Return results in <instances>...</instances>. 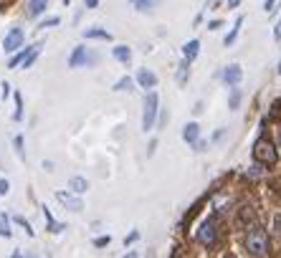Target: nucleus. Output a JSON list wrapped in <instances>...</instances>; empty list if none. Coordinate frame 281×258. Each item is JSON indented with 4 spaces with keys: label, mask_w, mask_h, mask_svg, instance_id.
I'll use <instances>...</instances> for the list:
<instances>
[{
    "label": "nucleus",
    "mask_w": 281,
    "mask_h": 258,
    "mask_svg": "<svg viewBox=\"0 0 281 258\" xmlns=\"http://www.w3.org/2000/svg\"><path fill=\"white\" fill-rule=\"evenodd\" d=\"M274 228H276V233L281 235V215H276V218H274Z\"/></svg>",
    "instance_id": "f704fd0d"
},
{
    "label": "nucleus",
    "mask_w": 281,
    "mask_h": 258,
    "mask_svg": "<svg viewBox=\"0 0 281 258\" xmlns=\"http://www.w3.org/2000/svg\"><path fill=\"white\" fill-rule=\"evenodd\" d=\"M198 53H200V41H187V43L183 46V56H185L187 61H193Z\"/></svg>",
    "instance_id": "2eb2a0df"
},
{
    "label": "nucleus",
    "mask_w": 281,
    "mask_h": 258,
    "mask_svg": "<svg viewBox=\"0 0 281 258\" xmlns=\"http://www.w3.org/2000/svg\"><path fill=\"white\" fill-rule=\"evenodd\" d=\"M13 119H16V121L23 119V96L21 94H16V114H13Z\"/></svg>",
    "instance_id": "b1692460"
},
{
    "label": "nucleus",
    "mask_w": 281,
    "mask_h": 258,
    "mask_svg": "<svg viewBox=\"0 0 281 258\" xmlns=\"http://www.w3.org/2000/svg\"><path fill=\"white\" fill-rule=\"evenodd\" d=\"M89 64V53H86V46H76L69 58V66L71 69H79V66H86Z\"/></svg>",
    "instance_id": "6e6552de"
},
{
    "label": "nucleus",
    "mask_w": 281,
    "mask_h": 258,
    "mask_svg": "<svg viewBox=\"0 0 281 258\" xmlns=\"http://www.w3.org/2000/svg\"><path fill=\"white\" fill-rule=\"evenodd\" d=\"M84 38H99V41H112V33L107 28H84Z\"/></svg>",
    "instance_id": "f8f14e48"
},
{
    "label": "nucleus",
    "mask_w": 281,
    "mask_h": 258,
    "mask_svg": "<svg viewBox=\"0 0 281 258\" xmlns=\"http://www.w3.org/2000/svg\"><path fill=\"white\" fill-rule=\"evenodd\" d=\"M198 137H200V127L195 124V121H190V124L183 127V140H185L187 144H195Z\"/></svg>",
    "instance_id": "9d476101"
},
{
    "label": "nucleus",
    "mask_w": 281,
    "mask_h": 258,
    "mask_svg": "<svg viewBox=\"0 0 281 258\" xmlns=\"http://www.w3.org/2000/svg\"><path fill=\"white\" fill-rule=\"evenodd\" d=\"M66 5H69V0H66Z\"/></svg>",
    "instance_id": "79ce46f5"
},
{
    "label": "nucleus",
    "mask_w": 281,
    "mask_h": 258,
    "mask_svg": "<svg viewBox=\"0 0 281 258\" xmlns=\"http://www.w3.org/2000/svg\"><path fill=\"white\" fill-rule=\"evenodd\" d=\"M43 218H46V223H48V231H51V233H61V231H66V225H64V223H56V220H53L51 210H48L46 205H43Z\"/></svg>",
    "instance_id": "4468645a"
},
{
    "label": "nucleus",
    "mask_w": 281,
    "mask_h": 258,
    "mask_svg": "<svg viewBox=\"0 0 281 258\" xmlns=\"http://www.w3.org/2000/svg\"><path fill=\"white\" fill-rule=\"evenodd\" d=\"M137 84H140L142 89H155V86H157V76H155L150 69H140V71H137Z\"/></svg>",
    "instance_id": "1a4fd4ad"
},
{
    "label": "nucleus",
    "mask_w": 281,
    "mask_h": 258,
    "mask_svg": "<svg viewBox=\"0 0 281 258\" xmlns=\"http://www.w3.org/2000/svg\"><path fill=\"white\" fill-rule=\"evenodd\" d=\"M132 86H135V81H132L129 76H122V79L114 84V91H135Z\"/></svg>",
    "instance_id": "412c9836"
},
{
    "label": "nucleus",
    "mask_w": 281,
    "mask_h": 258,
    "mask_svg": "<svg viewBox=\"0 0 281 258\" xmlns=\"http://www.w3.org/2000/svg\"><path fill=\"white\" fill-rule=\"evenodd\" d=\"M10 192V185H8V180H0V195H8Z\"/></svg>",
    "instance_id": "7c9ffc66"
},
{
    "label": "nucleus",
    "mask_w": 281,
    "mask_h": 258,
    "mask_svg": "<svg viewBox=\"0 0 281 258\" xmlns=\"http://www.w3.org/2000/svg\"><path fill=\"white\" fill-rule=\"evenodd\" d=\"M0 94H3V96H8V94H10V84H5V81L0 84Z\"/></svg>",
    "instance_id": "473e14b6"
},
{
    "label": "nucleus",
    "mask_w": 281,
    "mask_h": 258,
    "mask_svg": "<svg viewBox=\"0 0 281 258\" xmlns=\"http://www.w3.org/2000/svg\"><path fill=\"white\" fill-rule=\"evenodd\" d=\"M84 5H86V8H96L99 0H84Z\"/></svg>",
    "instance_id": "e433bc0d"
},
{
    "label": "nucleus",
    "mask_w": 281,
    "mask_h": 258,
    "mask_svg": "<svg viewBox=\"0 0 281 258\" xmlns=\"http://www.w3.org/2000/svg\"><path fill=\"white\" fill-rule=\"evenodd\" d=\"M276 3H279V0H266V3H263V10H266V13H274Z\"/></svg>",
    "instance_id": "c756f323"
},
{
    "label": "nucleus",
    "mask_w": 281,
    "mask_h": 258,
    "mask_svg": "<svg viewBox=\"0 0 281 258\" xmlns=\"http://www.w3.org/2000/svg\"><path fill=\"white\" fill-rule=\"evenodd\" d=\"M203 149H205V142L198 140V142H195V152H203Z\"/></svg>",
    "instance_id": "4c0bfd02"
},
{
    "label": "nucleus",
    "mask_w": 281,
    "mask_h": 258,
    "mask_svg": "<svg viewBox=\"0 0 281 258\" xmlns=\"http://www.w3.org/2000/svg\"><path fill=\"white\" fill-rule=\"evenodd\" d=\"M137 238H140V233H137V231H135V233H129V235L124 238V246H127V243H135Z\"/></svg>",
    "instance_id": "2f4dec72"
},
{
    "label": "nucleus",
    "mask_w": 281,
    "mask_h": 258,
    "mask_svg": "<svg viewBox=\"0 0 281 258\" xmlns=\"http://www.w3.org/2000/svg\"><path fill=\"white\" fill-rule=\"evenodd\" d=\"M38 51H41V43L31 46V48H28V53H25V58H23V64H21V69H31L33 61H36V56H38Z\"/></svg>",
    "instance_id": "f3484780"
},
{
    "label": "nucleus",
    "mask_w": 281,
    "mask_h": 258,
    "mask_svg": "<svg viewBox=\"0 0 281 258\" xmlns=\"http://www.w3.org/2000/svg\"><path fill=\"white\" fill-rule=\"evenodd\" d=\"M276 71H279V73H281V61H279V69H276Z\"/></svg>",
    "instance_id": "ea45409f"
},
{
    "label": "nucleus",
    "mask_w": 281,
    "mask_h": 258,
    "mask_svg": "<svg viewBox=\"0 0 281 258\" xmlns=\"http://www.w3.org/2000/svg\"><path fill=\"white\" fill-rule=\"evenodd\" d=\"M220 25H223V23H220V21H211V23H208V30H218Z\"/></svg>",
    "instance_id": "c9c22d12"
},
{
    "label": "nucleus",
    "mask_w": 281,
    "mask_h": 258,
    "mask_svg": "<svg viewBox=\"0 0 281 258\" xmlns=\"http://www.w3.org/2000/svg\"><path fill=\"white\" fill-rule=\"evenodd\" d=\"M58 23H61V18H58V15H51V18H46L38 28H51V25H58Z\"/></svg>",
    "instance_id": "bb28decb"
},
{
    "label": "nucleus",
    "mask_w": 281,
    "mask_h": 258,
    "mask_svg": "<svg viewBox=\"0 0 281 258\" xmlns=\"http://www.w3.org/2000/svg\"><path fill=\"white\" fill-rule=\"evenodd\" d=\"M157 106H160V99L155 91H150V94L144 96V109H142V132H150L155 127V117H157Z\"/></svg>",
    "instance_id": "7ed1b4c3"
},
{
    "label": "nucleus",
    "mask_w": 281,
    "mask_h": 258,
    "mask_svg": "<svg viewBox=\"0 0 281 258\" xmlns=\"http://www.w3.org/2000/svg\"><path fill=\"white\" fill-rule=\"evenodd\" d=\"M254 160L256 162H261V164H276V160H279V152H276V147H274V142L269 140V137H258L256 140V144H254Z\"/></svg>",
    "instance_id": "f03ea898"
},
{
    "label": "nucleus",
    "mask_w": 281,
    "mask_h": 258,
    "mask_svg": "<svg viewBox=\"0 0 281 258\" xmlns=\"http://www.w3.org/2000/svg\"><path fill=\"white\" fill-rule=\"evenodd\" d=\"M279 114H281V99H276L274 106H271V119H276Z\"/></svg>",
    "instance_id": "c85d7f7f"
},
{
    "label": "nucleus",
    "mask_w": 281,
    "mask_h": 258,
    "mask_svg": "<svg viewBox=\"0 0 281 258\" xmlns=\"http://www.w3.org/2000/svg\"><path fill=\"white\" fill-rule=\"evenodd\" d=\"M21 46H23V30L21 28H13L10 33L5 36V41H3V48H5V53H16Z\"/></svg>",
    "instance_id": "423d86ee"
},
{
    "label": "nucleus",
    "mask_w": 281,
    "mask_h": 258,
    "mask_svg": "<svg viewBox=\"0 0 281 258\" xmlns=\"http://www.w3.org/2000/svg\"><path fill=\"white\" fill-rule=\"evenodd\" d=\"M190 79V61L183 58V64L177 66V84H185Z\"/></svg>",
    "instance_id": "6ab92c4d"
},
{
    "label": "nucleus",
    "mask_w": 281,
    "mask_h": 258,
    "mask_svg": "<svg viewBox=\"0 0 281 258\" xmlns=\"http://www.w3.org/2000/svg\"><path fill=\"white\" fill-rule=\"evenodd\" d=\"M132 5H135L137 10H150L152 5H155V0H129Z\"/></svg>",
    "instance_id": "5701e85b"
},
{
    "label": "nucleus",
    "mask_w": 281,
    "mask_h": 258,
    "mask_svg": "<svg viewBox=\"0 0 281 258\" xmlns=\"http://www.w3.org/2000/svg\"><path fill=\"white\" fill-rule=\"evenodd\" d=\"M112 56L119 61V64H129V61H132V48H129V46H114Z\"/></svg>",
    "instance_id": "9b49d317"
},
{
    "label": "nucleus",
    "mask_w": 281,
    "mask_h": 258,
    "mask_svg": "<svg viewBox=\"0 0 281 258\" xmlns=\"http://www.w3.org/2000/svg\"><path fill=\"white\" fill-rule=\"evenodd\" d=\"M13 144H16V152H18V157H21V160H25V149H23V137H21V134L16 137V140H13Z\"/></svg>",
    "instance_id": "393cba45"
},
{
    "label": "nucleus",
    "mask_w": 281,
    "mask_h": 258,
    "mask_svg": "<svg viewBox=\"0 0 281 258\" xmlns=\"http://www.w3.org/2000/svg\"><path fill=\"white\" fill-rule=\"evenodd\" d=\"M56 200L61 203L64 208H69V210H73V212H79V210H84V200H81V195H76V192H64V190H58L56 192Z\"/></svg>",
    "instance_id": "39448f33"
},
{
    "label": "nucleus",
    "mask_w": 281,
    "mask_h": 258,
    "mask_svg": "<svg viewBox=\"0 0 281 258\" xmlns=\"http://www.w3.org/2000/svg\"><path fill=\"white\" fill-rule=\"evenodd\" d=\"M215 235H218V220H215V215H211V218H205L200 223V228H198V243L211 248L215 243Z\"/></svg>",
    "instance_id": "20e7f679"
},
{
    "label": "nucleus",
    "mask_w": 281,
    "mask_h": 258,
    "mask_svg": "<svg viewBox=\"0 0 281 258\" xmlns=\"http://www.w3.org/2000/svg\"><path fill=\"white\" fill-rule=\"evenodd\" d=\"M0 235H3V238H10V235H13L8 215H0Z\"/></svg>",
    "instance_id": "4be33fe9"
},
{
    "label": "nucleus",
    "mask_w": 281,
    "mask_h": 258,
    "mask_svg": "<svg viewBox=\"0 0 281 258\" xmlns=\"http://www.w3.org/2000/svg\"><path fill=\"white\" fill-rule=\"evenodd\" d=\"M246 251L248 256H269V233L261 225H251L246 235Z\"/></svg>",
    "instance_id": "f257e3e1"
},
{
    "label": "nucleus",
    "mask_w": 281,
    "mask_h": 258,
    "mask_svg": "<svg viewBox=\"0 0 281 258\" xmlns=\"http://www.w3.org/2000/svg\"><path fill=\"white\" fill-rule=\"evenodd\" d=\"M238 106H241V89H231V99H228V109L231 112H235V109H238Z\"/></svg>",
    "instance_id": "aec40b11"
},
{
    "label": "nucleus",
    "mask_w": 281,
    "mask_h": 258,
    "mask_svg": "<svg viewBox=\"0 0 281 258\" xmlns=\"http://www.w3.org/2000/svg\"><path fill=\"white\" fill-rule=\"evenodd\" d=\"M109 243H112V235H99V238L94 240V246H96V248H104V246H109Z\"/></svg>",
    "instance_id": "cd10ccee"
},
{
    "label": "nucleus",
    "mask_w": 281,
    "mask_h": 258,
    "mask_svg": "<svg viewBox=\"0 0 281 258\" xmlns=\"http://www.w3.org/2000/svg\"><path fill=\"white\" fill-rule=\"evenodd\" d=\"M241 5V0H228V8H238Z\"/></svg>",
    "instance_id": "58836bf2"
},
{
    "label": "nucleus",
    "mask_w": 281,
    "mask_h": 258,
    "mask_svg": "<svg viewBox=\"0 0 281 258\" xmlns=\"http://www.w3.org/2000/svg\"><path fill=\"white\" fill-rule=\"evenodd\" d=\"M69 190H73L76 195H84V192L89 190V182H86L84 177H71V180H69Z\"/></svg>",
    "instance_id": "dca6fc26"
},
{
    "label": "nucleus",
    "mask_w": 281,
    "mask_h": 258,
    "mask_svg": "<svg viewBox=\"0 0 281 258\" xmlns=\"http://www.w3.org/2000/svg\"><path fill=\"white\" fill-rule=\"evenodd\" d=\"M279 149H281V134H279Z\"/></svg>",
    "instance_id": "a19ab883"
},
{
    "label": "nucleus",
    "mask_w": 281,
    "mask_h": 258,
    "mask_svg": "<svg viewBox=\"0 0 281 258\" xmlns=\"http://www.w3.org/2000/svg\"><path fill=\"white\" fill-rule=\"evenodd\" d=\"M48 0H28V18H36V15H41L43 10H46Z\"/></svg>",
    "instance_id": "ddd939ff"
},
{
    "label": "nucleus",
    "mask_w": 281,
    "mask_h": 258,
    "mask_svg": "<svg viewBox=\"0 0 281 258\" xmlns=\"http://www.w3.org/2000/svg\"><path fill=\"white\" fill-rule=\"evenodd\" d=\"M16 223H18L21 228H25V233H28V235H33V228H31V223H28L25 218H21V215H16Z\"/></svg>",
    "instance_id": "a878e982"
},
{
    "label": "nucleus",
    "mask_w": 281,
    "mask_h": 258,
    "mask_svg": "<svg viewBox=\"0 0 281 258\" xmlns=\"http://www.w3.org/2000/svg\"><path fill=\"white\" fill-rule=\"evenodd\" d=\"M241 25H243V15H238V18H235V23H233V28H231V33L223 38V43H226V46H231L235 38H238V30H241Z\"/></svg>",
    "instance_id": "a211bd4d"
},
{
    "label": "nucleus",
    "mask_w": 281,
    "mask_h": 258,
    "mask_svg": "<svg viewBox=\"0 0 281 258\" xmlns=\"http://www.w3.org/2000/svg\"><path fill=\"white\" fill-rule=\"evenodd\" d=\"M243 79V69L238 66V64H231V66H226V71H223V81L228 84V86H238V81Z\"/></svg>",
    "instance_id": "0eeeda50"
},
{
    "label": "nucleus",
    "mask_w": 281,
    "mask_h": 258,
    "mask_svg": "<svg viewBox=\"0 0 281 258\" xmlns=\"http://www.w3.org/2000/svg\"><path fill=\"white\" fill-rule=\"evenodd\" d=\"M274 38H276V41H281V21L274 25Z\"/></svg>",
    "instance_id": "72a5a7b5"
}]
</instances>
